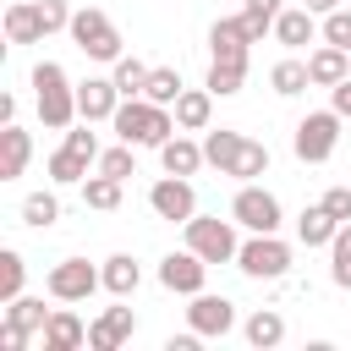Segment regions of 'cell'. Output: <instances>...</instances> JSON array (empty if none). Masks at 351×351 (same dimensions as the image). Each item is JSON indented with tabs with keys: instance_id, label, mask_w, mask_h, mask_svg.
Instances as JSON below:
<instances>
[{
	"instance_id": "obj_25",
	"label": "cell",
	"mask_w": 351,
	"mask_h": 351,
	"mask_svg": "<svg viewBox=\"0 0 351 351\" xmlns=\"http://www.w3.org/2000/svg\"><path fill=\"white\" fill-rule=\"evenodd\" d=\"M88 176H93V159H88V154H77V148H66V143L49 154V181H55V186H82Z\"/></svg>"
},
{
	"instance_id": "obj_8",
	"label": "cell",
	"mask_w": 351,
	"mask_h": 351,
	"mask_svg": "<svg viewBox=\"0 0 351 351\" xmlns=\"http://www.w3.org/2000/svg\"><path fill=\"white\" fill-rule=\"evenodd\" d=\"M44 291H49L55 302H88L93 291H104V269H93L88 258H60V263L49 269Z\"/></svg>"
},
{
	"instance_id": "obj_11",
	"label": "cell",
	"mask_w": 351,
	"mask_h": 351,
	"mask_svg": "<svg viewBox=\"0 0 351 351\" xmlns=\"http://www.w3.org/2000/svg\"><path fill=\"white\" fill-rule=\"evenodd\" d=\"M186 329H197L203 340H219L236 329V302L230 296H214V291H197L192 307H186Z\"/></svg>"
},
{
	"instance_id": "obj_3",
	"label": "cell",
	"mask_w": 351,
	"mask_h": 351,
	"mask_svg": "<svg viewBox=\"0 0 351 351\" xmlns=\"http://www.w3.org/2000/svg\"><path fill=\"white\" fill-rule=\"evenodd\" d=\"M71 44L88 55V60H99V66H115L126 49H121V27L99 11V5H82V11H71Z\"/></svg>"
},
{
	"instance_id": "obj_9",
	"label": "cell",
	"mask_w": 351,
	"mask_h": 351,
	"mask_svg": "<svg viewBox=\"0 0 351 351\" xmlns=\"http://www.w3.org/2000/svg\"><path fill=\"white\" fill-rule=\"evenodd\" d=\"M148 208L159 214V219H170V225H186L192 214H197V192H192V176H159L154 186H148Z\"/></svg>"
},
{
	"instance_id": "obj_19",
	"label": "cell",
	"mask_w": 351,
	"mask_h": 351,
	"mask_svg": "<svg viewBox=\"0 0 351 351\" xmlns=\"http://www.w3.org/2000/svg\"><path fill=\"white\" fill-rule=\"evenodd\" d=\"M5 38L11 44H44V16H38V0H16L5 5Z\"/></svg>"
},
{
	"instance_id": "obj_44",
	"label": "cell",
	"mask_w": 351,
	"mask_h": 351,
	"mask_svg": "<svg viewBox=\"0 0 351 351\" xmlns=\"http://www.w3.org/2000/svg\"><path fill=\"white\" fill-rule=\"evenodd\" d=\"M197 340H203L197 329H186V335H170V340H165V351H197Z\"/></svg>"
},
{
	"instance_id": "obj_42",
	"label": "cell",
	"mask_w": 351,
	"mask_h": 351,
	"mask_svg": "<svg viewBox=\"0 0 351 351\" xmlns=\"http://www.w3.org/2000/svg\"><path fill=\"white\" fill-rule=\"evenodd\" d=\"M318 203H324V208H329V214H335V219H340V225H346V219H351V186H329V192H324V197H318Z\"/></svg>"
},
{
	"instance_id": "obj_34",
	"label": "cell",
	"mask_w": 351,
	"mask_h": 351,
	"mask_svg": "<svg viewBox=\"0 0 351 351\" xmlns=\"http://www.w3.org/2000/svg\"><path fill=\"white\" fill-rule=\"evenodd\" d=\"M329 280L340 285V291H351V219L335 230V241H329Z\"/></svg>"
},
{
	"instance_id": "obj_32",
	"label": "cell",
	"mask_w": 351,
	"mask_h": 351,
	"mask_svg": "<svg viewBox=\"0 0 351 351\" xmlns=\"http://www.w3.org/2000/svg\"><path fill=\"white\" fill-rule=\"evenodd\" d=\"M22 225H27V230H49V225H60V197H55V192H33V197H22Z\"/></svg>"
},
{
	"instance_id": "obj_37",
	"label": "cell",
	"mask_w": 351,
	"mask_h": 351,
	"mask_svg": "<svg viewBox=\"0 0 351 351\" xmlns=\"http://www.w3.org/2000/svg\"><path fill=\"white\" fill-rule=\"evenodd\" d=\"M143 99H154V104H176V99H181V71H176V66H154Z\"/></svg>"
},
{
	"instance_id": "obj_2",
	"label": "cell",
	"mask_w": 351,
	"mask_h": 351,
	"mask_svg": "<svg viewBox=\"0 0 351 351\" xmlns=\"http://www.w3.org/2000/svg\"><path fill=\"white\" fill-rule=\"evenodd\" d=\"M27 82H33L38 121H44L49 132H66L71 121H82V115H77V88H71V77H66V66H60V60H38Z\"/></svg>"
},
{
	"instance_id": "obj_43",
	"label": "cell",
	"mask_w": 351,
	"mask_h": 351,
	"mask_svg": "<svg viewBox=\"0 0 351 351\" xmlns=\"http://www.w3.org/2000/svg\"><path fill=\"white\" fill-rule=\"evenodd\" d=\"M27 340H33V335H22V329L0 324V351H27Z\"/></svg>"
},
{
	"instance_id": "obj_27",
	"label": "cell",
	"mask_w": 351,
	"mask_h": 351,
	"mask_svg": "<svg viewBox=\"0 0 351 351\" xmlns=\"http://www.w3.org/2000/svg\"><path fill=\"white\" fill-rule=\"evenodd\" d=\"M241 335H247V346H258V351H274V346L285 340V318H280V307H258V313L241 324Z\"/></svg>"
},
{
	"instance_id": "obj_45",
	"label": "cell",
	"mask_w": 351,
	"mask_h": 351,
	"mask_svg": "<svg viewBox=\"0 0 351 351\" xmlns=\"http://www.w3.org/2000/svg\"><path fill=\"white\" fill-rule=\"evenodd\" d=\"M16 121V93H0V126Z\"/></svg>"
},
{
	"instance_id": "obj_20",
	"label": "cell",
	"mask_w": 351,
	"mask_h": 351,
	"mask_svg": "<svg viewBox=\"0 0 351 351\" xmlns=\"http://www.w3.org/2000/svg\"><path fill=\"white\" fill-rule=\"evenodd\" d=\"M170 110H176V126H181V132H208V121H214V93H208V88H181V99H176Z\"/></svg>"
},
{
	"instance_id": "obj_18",
	"label": "cell",
	"mask_w": 351,
	"mask_h": 351,
	"mask_svg": "<svg viewBox=\"0 0 351 351\" xmlns=\"http://www.w3.org/2000/svg\"><path fill=\"white\" fill-rule=\"evenodd\" d=\"M77 346H88V324L71 307H55L44 324V351H77Z\"/></svg>"
},
{
	"instance_id": "obj_36",
	"label": "cell",
	"mask_w": 351,
	"mask_h": 351,
	"mask_svg": "<svg viewBox=\"0 0 351 351\" xmlns=\"http://www.w3.org/2000/svg\"><path fill=\"white\" fill-rule=\"evenodd\" d=\"M22 280H27V263H22L16 247H5V252H0V307L22 296Z\"/></svg>"
},
{
	"instance_id": "obj_35",
	"label": "cell",
	"mask_w": 351,
	"mask_h": 351,
	"mask_svg": "<svg viewBox=\"0 0 351 351\" xmlns=\"http://www.w3.org/2000/svg\"><path fill=\"white\" fill-rule=\"evenodd\" d=\"M230 176H236V181H258V176H269V148H263L258 137H247L241 154H236V165H230Z\"/></svg>"
},
{
	"instance_id": "obj_1",
	"label": "cell",
	"mask_w": 351,
	"mask_h": 351,
	"mask_svg": "<svg viewBox=\"0 0 351 351\" xmlns=\"http://www.w3.org/2000/svg\"><path fill=\"white\" fill-rule=\"evenodd\" d=\"M115 137L132 143V148H165L181 126H176V110L170 104H154V99H121V110L110 115Z\"/></svg>"
},
{
	"instance_id": "obj_40",
	"label": "cell",
	"mask_w": 351,
	"mask_h": 351,
	"mask_svg": "<svg viewBox=\"0 0 351 351\" xmlns=\"http://www.w3.org/2000/svg\"><path fill=\"white\" fill-rule=\"evenodd\" d=\"M66 148L88 154L93 165H99V154H104V148H99V137H93V121H71V126H66Z\"/></svg>"
},
{
	"instance_id": "obj_23",
	"label": "cell",
	"mask_w": 351,
	"mask_h": 351,
	"mask_svg": "<svg viewBox=\"0 0 351 351\" xmlns=\"http://www.w3.org/2000/svg\"><path fill=\"white\" fill-rule=\"evenodd\" d=\"M335 230H340V219H335L324 203H313V208L296 214V241H302V247H329Z\"/></svg>"
},
{
	"instance_id": "obj_21",
	"label": "cell",
	"mask_w": 351,
	"mask_h": 351,
	"mask_svg": "<svg viewBox=\"0 0 351 351\" xmlns=\"http://www.w3.org/2000/svg\"><path fill=\"white\" fill-rule=\"evenodd\" d=\"M27 159H33V137L11 121V126H0V181H16L22 170H27Z\"/></svg>"
},
{
	"instance_id": "obj_29",
	"label": "cell",
	"mask_w": 351,
	"mask_h": 351,
	"mask_svg": "<svg viewBox=\"0 0 351 351\" xmlns=\"http://www.w3.org/2000/svg\"><path fill=\"white\" fill-rule=\"evenodd\" d=\"M269 88L280 93V99H296V93H307L313 88V77H307V60H296V55H285L274 71H269Z\"/></svg>"
},
{
	"instance_id": "obj_15",
	"label": "cell",
	"mask_w": 351,
	"mask_h": 351,
	"mask_svg": "<svg viewBox=\"0 0 351 351\" xmlns=\"http://www.w3.org/2000/svg\"><path fill=\"white\" fill-rule=\"evenodd\" d=\"M318 38V16L307 11V5H285L280 16H274V44H285V49H307Z\"/></svg>"
},
{
	"instance_id": "obj_22",
	"label": "cell",
	"mask_w": 351,
	"mask_h": 351,
	"mask_svg": "<svg viewBox=\"0 0 351 351\" xmlns=\"http://www.w3.org/2000/svg\"><path fill=\"white\" fill-rule=\"evenodd\" d=\"M159 165H165L170 176H197V170H203L208 159H203V143H192L186 132H176V137H170V143L159 148Z\"/></svg>"
},
{
	"instance_id": "obj_26",
	"label": "cell",
	"mask_w": 351,
	"mask_h": 351,
	"mask_svg": "<svg viewBox=\"0 0 351 351\" xmlns=\"http://www.w3.org/2000/svg\"><path fill=\"white\" fill-rule=\"evenodd\" d=\"M49 313H55V307H44V296H16V302H5V318H0V324H11V329H22V335H44Z\"/></svg>"
},
{
	"instance_id": "obj_30",
	"label": "cell",
	"mask_w": 351,
	"mask_h": 351,
	"mask_svg": "<svg viewBox=\"0 0 351 351\" xmlns=\"http://www.w3.org/2000/svg\"><path fill=\"white\" fill-rule=\"evenodd\" d=\"M121 176H104V170H93L88 181H82V203L88 208H99V214H110V208H121Z\"/></svg>"
},
{
	"instance_id": "obj_7",
	"label": "cell",
	"mask_w": 351,
	"mask_h": 351,
	"mask_svg": "<svg viewBox=\"0 0 351 351\" xmlns=\"http://www.w3.org/2000/svg\"><path fill=\"white\" fill-rule=\"evenodd\" d=\"M236 269L247 280H285L291 274V247L280 241V230L274 236H247L241 252H236Z\"/></svg>"
},
{
	"instance_id": "obj_38",
	"label": "cell",
	"mask_w": 351,
	"mask_h": 351,
	"mask_svg": "<svg viewBox=\"0 0 351 351\" xmlns=\"http://www.w3.org/2000/svg\"><path fill=\"white\" fill-rule=\"evenodd\" d=\"M93 170H104V176H121V181H126V176H137V148H132V143H115V148H104V154H99V165H93Z\"/></svg>"
},
{
	"instance_id": "obj_10",
	"label": "cell",
	"mask_w": 351,
	"mask_h": 351,
	"mask_svg": "<svg viewBox=\"0 0 351 351\" xmlns=\"http://www.w3.org/2000/svg\"><path fill=\"white\" fill-rule=\"evenodd\" d=\"M203 280H208V258H197L192 247L159 258V285H165V291H176V296H197Z\"/></svg>"
},
{
	"instance_id": "obj_13",
	"label": "cell",
	"mask_w": 351,
	"mask_h": 351,
	"mask_svg": "<svg viewBox=\"0 0 351 351\" xmlns=\"http://www.w3.org/2000/svg\"><path fill=\"white\" fill-rule=\"evenodd\" d=\"M137 335V313L132 307H104L93 324H88V346L93 351H115V346H126Z\"/></svg>"
},
{
	"instance_id": "obj_33",
	"label": "cell",
	"mask_w": 351,
	"mask_h": 351,
	"mask_svg": "<svg viewBox=\"0 0 351 351\" xmlns=\"http://www.w3.org/2000/svg\"><path fill=\"white\" fill-rule=\"evenodd\" d=\"M285 11V0H247L241 5V22H247V38L263 44V33H274V16Z\"/></svg>"
},
{
	"instance_id": "obj_12",
	"label": "cell",
	"mask_w": 351,
	"mask_h": 351,
	"mask_svg": "<svg viewBox=\"0 0 351 351\" xmlns=\"http://www.w3.org/2000/svg\"><path fill=\"white\" fill-rule=\"evenodd\" d=\"M121 110V88H115V77H88V82H77V115L82 121H110Z\"/></svg>"
},
{
	"instance_id": "obj_24",
	"label": "cell",
	"mask_w": 351,
	"mask_h": 351,
	"mask_svg": "<svg viewBox=\"0 0 351 351\" xmlns=\"http://www.w3.org/2000/svg\"><path fill=\"white\" fill-rule=\"evenodd\" d=\"M241 143H247L241 132H230V126H219V132H214V126H208V132H203V159H208L219 176H230V165H236Z\"/></svg>"
},
{
	"instance_id": "obj_4",
	"label": "cell",
	"mask_w": 351,
	"mask_h": 351,
	"mask_svg": "<svg viewBox=\"0 0 351 351\" xmlns=\"http://www.w3.org/2000/svg\"><path fill=\"white\" fill-rule=\"evenodd\" d=\"M340 110H307L302 121H296V132H291V148H296V159L302 165H324L335 148H340Z\"/></svg>"
},
{
	"instance_id": "obj_41",
	"label": "cell",
	"mask_w": 351,
	"mask_h": 351,
	"mask_svg": "<svg viewBox=\"0 0 351 351\" xmlns=\"http://www.w3.org/2000/svg\"><path fill=\"white\" fill-rule=\"evenodd\" d=\"M38 16H44V33H66L71 27V5L66 0H38Z\"/></svg>"
},
{
	"instance_id": "obj_46",
	"label": "cell",
	"mask_w": 351,
	"mask_h": 351,
	"mask_svg": "<svg viewBox=\"0 0 351 351\" xmlns=\"http://www.w3.org/2000/svg\"><path fill=\"white\" fill-rule=\"evenodd\" d=\"M302 5H307L313 16H329V11H335V5H346V0H302Z\"/></svg>"
},
{
	"instance_id": "obj_14",
	"label": "cell",
	"mask_w": 351,
	"mask_h": 351,
	"mask_svg": "<svg viewBox=\"0 0 351 351\" xmlns=\"http://www.w3.org/2000/svg\"><path fill=\"white\" fill-rule=\"evenodd\" d=\"M247 49H252V38H247L241 16H219L208 27V60H241L247 66Z\"/></svg>"
},
{
	"instance_id": "obj_6",
	"label": "cell",
	"mask_w": 351,
	"mask_h": 351,
	"mask_svg": "<svg viewBox=\"0 0 351 351\" xmlns=\"http://www.w3.org/2000/svg\"><path fill=\"white\" fill-rule=\"evenodd\" d=\"M186 247L208 263H236L241 241H236V219H219V214H192L186 219Z\"/></svg>"
},
{
	"instance_id": "obj_31",
	"label": "cell",
	"mask_w": 351,
	"mask_h": 351,
	"mask_svg": "<svg viewBox=\"0 0 351 351\" xmlns=\"http://www.w3.org/2000/svg\"><path fill=\"white\" fill-rule=\"evenodd\" d=\"M148 71H154V66H143L137 55H121V60L110 66V77H115L121 99H143V88H148Z\"/></svg>"
},
{
	"instance_id": "obj_28",
	"label": "cell",
	"mask_w": 351,
	"mask_h": 351,
	"mask_svg": "<svg viewBox=\"0 0 351 351\" xmlns=\"http://www.w3.org/2000/svg\"><path fill=\"white\" fill-rule=\"evenodd\" d=\"M241 82H247V66H241V60H208L203 88H208L214 99H236V93H241Z\"/></svg>"
},
{
	"instance_id": "obj_39",
	"label": "cell",
	"mask_w": 351,
	"mask_h": 351,
	"mask_svg": "<svg viewBox=\"0 0 351 351\" xmlns=\"http://www.w3.org/2000/svg\"><path fill=\"white\" fill-rule=\"evenodd\" d=\"M318 38H324V44L351 49V5H335L329 16H318Z\"/></svg>"
},
{
	"instance_id": "obj_5",
	"label": "cell",
	"mask_w": 351,
	"mask_h": 351,
	"mask_svg": "<svg viewBox=\"0 0 351 351\" xmlns=\"http://www.w3.org/2000/svg\"><path fill=\"white\" fill-rule=\"evenodd\" d=\"M230 219H236L247 236H274V230L285 225V208H280V197H274L269 186L241 181V192L230 197Z\"/></svg>"
},
{
	"instance_id": "obj_16",
	"label": "cell",
	"mask_w": 351,
	"mask_h": 351,
	"mask_svg": "<svg viewBox=\"0 0 351 351\" xmlns=\"http://www.w3.org/2000/svg\"><path fill=\"white\" fill-rule=\"evenodd\" d=\"M307 77H313V88H335V82H346V77H351V49H340V44H318V49L307 55Z\"/></svg>"
},
{
	"instance_id": "obj_47",
	"label": "cell",
	"mask_w": 351,
	"mask_h": 351,
	"mask_svg": "<svg viewBox=\"0 0 351 351\" xmlns=\"http://www.w3.org/2000/svg\"><path fill=\"white\" fill-rule=\"evenodd\" d=\"M346 5H351V0H346Z\"/></svg>"
},
{
	"instance_id": "obj_17",
	"label": "cell",
	"mask_w": 351,
	"mask_h": 351,
	"mask_svg": "<svg viewBox=\"0 0 351 351\" xmlns=\"http://www.w3.org/2000/svg\"><path fill=\"white\" fill-rule=\"evenodd\" d=\"M104 291L115 296V302H126V296H137V285H143V263L132 258V252H110L104 263Z\"/></svg>"
}]
</instances>
